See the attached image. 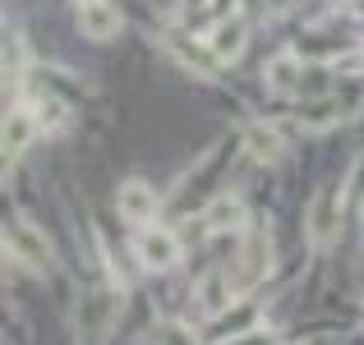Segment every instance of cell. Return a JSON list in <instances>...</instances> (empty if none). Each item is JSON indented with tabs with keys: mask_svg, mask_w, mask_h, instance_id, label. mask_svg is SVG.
Listing matches in <instances>:
<instances>
[{
	"mask_svg": "<svg viewBox=\"0 0 364 345\" xmlns=\"http://www.w3.org/2000/svg\"><path fill=\"white\" fill-rule=\"evenodd\" d=\"M157 345H198V332L189 327V322H161L157 327Z\"/></svg>",
	"mask_w": 364,
	"mask_h": 345,
	"instance_id": "15",
	"label": "cell"
},
{
	"mask_svg": "<svg viewBox=\"0 0 364 345\" xmlns=\"http://www.w3.org/2000/svg\"><path fill=\"white\" fill-rule=\"evenodd\" d=\"M208 9H213V18H231L235 0H213V5H208Z\"/></svg>",
	"mask_w": 364,
	"mask_h": 345,
	"instance_id": "16",
	"label": "cell"
},
{
	"mask_svg": "<svg viewBox=\"0 0 364 345\" xmlns=\"http://www.w3.org/2000/svg\"><path fill=\"white\" fill-rule=\"evenodd\" d=\"M79 28H83V37H92V42H111V37L120 33V9L111 5V0H83L79 5Z\"/></svg>",
	"mask_w": 364,
	"mask_h": 345,
	"instance_id": "7",
	"label": "cell"
},
{
	"mask_svg": "<svg viewBox=\"0 0 364 345\" xmlns=\"http://www.w3.org/2000/svg\"><path fill=\"white\" fill-rule=\"evenodd\" d=\"M350 115H355V102H346V97H314L309 106L295 111V124L309 129V133H328V129H337L341 120H350Z\"/></svg>",
	"mask_w": 364,
	"mask_h": 345,
	"instance_id": "4",
	"label": "cell"
},
{
	"mask_svg": "<svg viewBox=\"0 0 364 345\" xmlns=\"http://www.w3.org/2000/svg\"><path fill=\"white\" fill-rule=\"evenodd\" d=\"M5 239H9V248H14V258H23L33 272H46V267H51V239H46L33 221H23V217L9 221Z\"/></svg>",
	"mask_w": 364,
	"mask_h": 345,
	"instance_id": "3",
	"label": "cell"
},
{
	"mask_svg": "<svg viewBox=\"0 0 364 345\" xmlns=\"http://www.w3.org/2000/svg\"><path fill=\"white\" fill-rule=\"evenodd\" d=\"M267 272H272V239H267V230H254V235L245 239V248H240V272H235L240 295L249 285H258Z\"/></svg>",
	"mask_w": 364,
	"mask_h": 345,
	"instance_id": "5",
	"label": "cell"
},
{
	"mask_svg": "<svg viewBox=\"0 0 364 345\" xmlns=\"http://www.w3.org/2000/svg\"><path fill=\"white\" fill-rule=\"evenodd\" d=\"M134 253H139V263L148 267V272H171V267L180 263V244L171 230L161 226H143L139 239H134Z\"/></svg>",
	"mask_w": 364,
	"mask_h": 345,
	"instance_id": "2",
	"label": "cell"
},
{
	"mask_svg": "<svg viewBox=\"0 0 364 345\" xmlns=\"http://www.w3.org/2000/svg\"><path fill=\"white\" fill-rule=\"evenodd\" d=\"M240 226H245V198L240 194H222L208 203V212H203L208 235H235Z\"/></svg>",
	"mask_w": 364,
	"mask_h": 345,
	"instance_id": "8",
	"label": "cell"
},
{
	"mask_svg": "<svg viewBox=\"0 0 364 345\" xmlns=\"http://www.w3.org/2000/svg\"><path fill=\"white\" fill-rule=\"evenodd\" d=\"M267 88L282 92V97H295V92L309 88V65H300L295 55H277L267 65Z\"/></svg>",
	"mask_w": 364,
	"mask_h": 345,
	"instance_id": "9",
	"label": "cell"
},
{
	"mask_svg": "<svg viewBox=\"0 0 364 345\" xmlns=\"http://www.w3.org/2000/svg\"><path fill=\"white\" fill-rule=\"evenodd\" d=\"M350 70H364V46H360V55H350Z\"/></svg>",
	"mask_w": 364,
	"mask_h": 345,
	"instance_id": "17",
	"label": "cell"
},
{
	"mask_svg": "<svg viewBox=\"0 0 364 345\" xmlns=\"http://www.w3.org/2000/svg\"><path fill=\"white\" fill-rule=\"evenodd\" d=\"M341 203H346V189H337V185H328V189H318V194H314L309 217H304V235H309L314 248H328L332 239H337Z\"/></svg>",
	"mask_w": 364,
	"mask_h": 345,
	"instance_id": "1",
	"label": "cell"
},
{
	"mask_svg": "<svg viewBox=\"0 0 364 345\" xmlns=\"http://www.w3.org/2000/svg\"><path fill=\"white\" fill-rule=\"evenodd\" d=\"M240 143H245V152L254 161H282V152H286L282 133H277L272 124H263V120H249L240 129Z\"/></svg>",
	"mask_w": 364,
	"mask_h": 345,
	"instance_id": "10",
	"label": "cell"
},
{
	"mask_svg": "<svg viewBox=\"0 0 364 345\" xmlns=\"http://www.w3.org/2000/svg\"><path fill=\"white\" fill-rule=\"evenodd\" d=\"M235 295H240V285L235 281H226V276H208L203 285H198V309L208 313V318H222L226 309H235Z\"/></svg>",
	"mask_w": 364,
	"mask_h": 345,
	"instance_id": "12",
	"label": "cell"
},
{
	"mask_svg": "<svg viewBox=\"0 0 364 345\" xmlns=\"http://www.w3.org/2000/svg\"><path fill=\"white\" fill-rule=\"evenodd\" d=\"M360 9H364V0H360Z\"/></svg>",
	"mask_w": 364,
	"mask_h": 345,
	"instance_id": "18",
	"label": "cell"
},
{
	"mask_svg": "<svg viewBox=\"0 0 364 345\" xmlns=\"http://www.w3.org/2000/svg\"><path fill=\"white\" fill-rule=\"evenodd\" d=\"M245 42H249V28L240 23V18H217V28L208 33V46H213V55H217L222 65L240 60Z\"/></svg>",
	"mask_w": 364,
	"mask_h": 345,
	"instance_id": "11",
	"label": "cell"
},
{
	"mask_svg": "<svg viewBox=\"0 0 364 345\" xmlns=\"http://www.w3.org/2000/svg\"><path fill=\"white\" fill-rule=\"evenodd\" d=\"M42 129V124H37V115H33V106H18V111H9L5 115V157L14 161L18 152L28 148V143H33V133Z\"/></svg>",
	"mask_w": 364,
	"mask_h": 345,
	"instance_id": "13",
	"label": "cell"
},
{
	"mask_svg": "<svg viewBox=\"0 0 364 345\" xmlns=\"http://www.w3.org/2000/svg\"><path fill=\"white\" fill-rule=\"evenodd\" d=\"M33 115H37V124H42V129H55V124H65V102L55 97H33Z\"/></svg>",
	"mask_w": 364,
	"mask_h": 345,
	"instance_id": "14",
	"label": "cell"
},
{
	"mask_svg": "<svg viewBox=\"0 0 364 345\" xmlns=\"http://www.w3.org/2000/svg\"><path fill=\"white\" fill-rule=\"evenodd\" d=\"M116 207H120V217H124V221L148 226L152 217H157V189H152V185H143V180H124V185H120V194H116Z\"/></svg>",
	"mask_w": 364,
	"mask_h": 345,
	"instance_id": "6",
	"label": "cell"
}]
</instances>
